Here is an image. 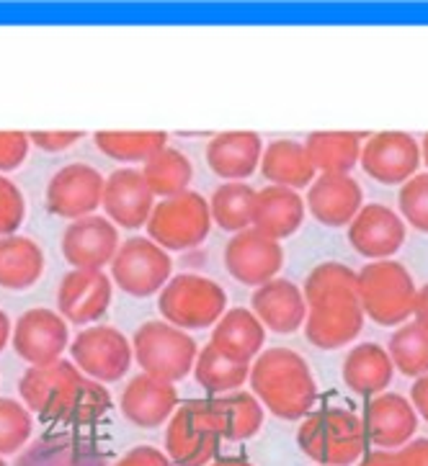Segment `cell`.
<instances>
[{
	"label": "cell",
	"mask_w": 428,
	"mask_h": 466,
	"mask_svg": "<svg viewBox=\"0 0 428 466\" xmlns=\"http://www.w3.org/2000/svg\"><path fill=\"white\" fill-rule=\"evenodd\" d=\"M21 402L46 425L88 428L111 412V394L77 369L60 359L49 366H29L18 379Z\"/></svg>",
	"instance_id": "1"
},
{
	"label": "cell",
	"mask_w": 428,
	"mask_h": 466,
	"mask_svg": "<svg viewBox=\"0 0 428 466\" xmlns=\"http://www.w3.org/2000/svg\"><path fill=\"white\" fill-rule=\"evenodd\" d=\"M307 301L305 335L321 350H336L353 343L364 330V309L356 294V271L328 260L315 266L302 289Z\"/></svg>",
	"instance_id": "2"
},
{
	"label": "cell",
	"mask_w": 428,
	"mask_h": 466,
	"mask_svg": "<svg viewBox=\"0 0 428 466\" xmlns=\"http://www.w3.org/2000/svg\"><path fill=\"white\" fill-rule=\"evenodd\" d=\"M250 390L279 420H302L318 402V384L307 361L291 348H269L250 363Z\"/></svg>",
	"instance_id": "3"
},
{
	"label": "cell",
	"mask_w": 428,
	"mask_h": 466,
	"mask_svg": "<svg viewBox=\"0 0 428 466\" xmlns=\"http://www.w3.org/2000/svg\"><path fill=\"white\" fill-rule=\"evenodd\" d=\"M297 446L318 466H352L369 451L362 418L343 407H322L302 418Z\"/></svg>",
	"instance_id": "4"
},
{
	"label": "cell",
	"mask_w": 428,
	"mask_h": 466,
	"mask_svg": "<svg viewBox=\"0 0 428 466\" xmlns=\"http://www.w3.org/2000/svg\"><path fill=\"white\" fill-rule=\"evenodd\" d=\"M356 294L372 322L400 328V322L413 317L418 289L400 260H372L356 273Z\"/></svg>",
	"instance_id": "5"
},
{
	"label": "cell",
	"mask_w": 428,
	"mask_h": 466,
	"mask_svg": "<svg viewBox=\"0 0 428 466\" xmlns=\"http://www.w3.org/2000/svg\"><path fill=\"white\" fill-rule=\"evenodd\" d=\"M158 309L166 322L181 330H207L228 312L225 289L197 273L173 276L158 297Z\"/></svg>",
	"instance_id": "6"
},
{
	"label": "cell",
	"mask_w": 428,
	"mask_h": 466,
	"mask_svg": "<svg viewBox=\"0 0 428 466\" xmlns=\"http://www.w3.org/2000/svg\"><path fill=\"white\" fill-rule=\"evenodd\" d=\"M132 353L142 374L176 384L194 371L199 346L189 332L170 322H142L132 338Z\"/></svg>",
	"instance_id": "7"
},
{
	"label": "cell",
	"mask_w": 428,
	"mask_h": 466,
	"mask_svg": "<svg viewBox=\"0 0 428 466\" xmlns=\"http://www.w3.org/2000/svg\"><path fill=\"white\" fill-rule=\"evenodd\" d=\"M222 446L212 400L178 405L166 422V453L173 466H209Z\"/></svg>",
	"instance_id": "8"
},
{
	"label": "cell",
	"mask_w": 428,
	"mask_h": 466,
	"mask_svg": "<svg viewBox=\"0 0 428 466\" xmlns=\"http://www.w3.org/2000/svg\"><path fill=\"white\" fill-rule=\"evenodd\" d=\"M145 227H148V238L168 253L199 248L212 229L209 198H204L197 191L160 198Z\"/></svg>",
	"instance_id": "9"
},
{
	"label": "cell",
	"mask_w": 428,
	"mask_h": 466,
	"mask_svg": "<svg viewBox=\"0 0 428 466\" xmlns=\"http://www.w3.org/2000/svg\"><path fill=\"white\" fill-rule=\"evenodd\" d=\"M173 279V260L168 250L155 245L150 238H132L119 245V253L111 260V281L124 294L135 299H148L160 294Z\"/></svg>",
	"instance_id": "10"
},
{
	"label": "cell",
	"mask_w": 428,
	"mask_h": 466,
	"mask_svg": "<svg viewBox=\"0 0 428 466\" xmlns=\"http://www.w3.org/2000/svg\"><path fill=\"white\" fill-rule=\"evenodd\" d=\"M70 359L93 381L114 384L129 374L135 353L124 332L111 325H91L70 340Z\"/></svg>",
	"instance_id": "11"
},
{
	"label": "cell",
	"mask_w": 428,
	"mask_h": 466,
	"mask_svg": "<svg viewBox=\"0 0 428 466\" xmlns=\"http://www.w3.org/2000/svg\"><path fill=\"white\" fill-rule=\"evenodd\" d=\"M104 186H107V178L96 167L88 163H70L60 167L46 183V211L60 219H73V222L91 217L104 201Z\"/></svg>",
	"instance_id": "12"
},
{
	"label": "cell",
	"mask_w": 428,
	"mask_h": 466,
	"mask_svg": "<svg viewBox=\"0 0 428 466\" xmlns=\"http://www.w3.org/2000/svg\"><path fill=\"white\" fill-rule=\"evenodd\" d=\"M11 346L18 359H24L29 366H49L60 361L62 353L70 348L67 319L46 307H34L15 319Z\"/></svg>",
	"instance_id": "13"
},
{
	"label": "cell",
	"mask_w": 428,
	"mask_h": 466,
	"mask_svg": "<svg viewBox=\"0 0 428 466\" xmlns=\"http://www.w3.org/2000/svg\"><path fill=\"white\" fill-rule=\"evenodd\" d=\"M284 266V250L281 242L266 238L259 229H243L232 235L225 245V268L243 286H259L274 281Z\"/></svg>",
	"instance_id": "14"
},
{
	"label": "cell",
	"mask_w": 428,
	"mask_h": 466,
	"mask_svg": "<svg viewBox=\"0 0 428 466\" xmlns=\"http://www.w3.org/2000/svg\"><path fill=\"white\" fill-rule=\"evenodd\" d=\"M362 167L384 186L411 181L421 167V145L408 132H380L362 145Z\"/></svg>",
	"instance_id": "15"
},
{
	"label": "cell",
	"mask_w": 428,
	"mask_h": 466,
	"mask_svg": "<svg viewBox=\"0 0 428 466\" xmlns=\"http://www.w3.org/2000/svg\"><path fill=\"white\" fill-rule=\"evenodd\" d=\"M119 253V232L107 217H83L65 227L62 232V256L83 271H104Z\"/></svg>",
	"instance_id": "16"
},
{
	"label": "cell",
	"mask_w": 428,
	"mask_h": 466,
	"mask_svg": "<svg viewBox=\"0 0 428 466\" xmlns=\"http://www.w3.org/2000/svg\"><path fill=\"white\" fill-rule=\"evenodd\" d=\"M364 431H367L369 446L398 451L408 441H413L418 431V412L411 400L395 391H382L372 397L364 405Z\"/></svg>",
	"instance_id": "17"
},
{
	"label": "cell",
	"mask_w": 428,
	"mask_h": 466,
	"mask_svg": "<svg viewBox=\"0 0 428 466\" xmlns=\"http://www.w3.org/2000/svg\"><path fill=\"white\" fill-rule=\"evenodd\" d=\"M114 299V281L104 271L73 268L62 276L57 309L70 325H91L107 315Z\"/></svg>",
	"instance_id": "18"
},
{
	"label": "cell",
	"mask_w": 428,
	"mask_h": 466,
	"mask_svg": "<svg viewBox=\"0 0 428 466\" xmlns=\"http://www.w3.org/2000/svg\"><path fill=\"white\" fill-rule=\"evenodd\" d=\"M107 219L124 229H139L148 225L155 209V194L145 183V176L138 167H119L107 178L104 201Z\"/></svg>",
	"instance_id": "19"
},
{
	"label": "cell",
	"mask_w": 428,
	"mask_h": 466,
	"mask_svg": "<svg viewBox=\"0 0 428 466\" xmlns=\"http://www.w3.org/2000/svg\"><path fill=\"white\" fill-rule=\"evenodd\" d=\"M349 242L362 258L390 260L405 245V222L384 204H369L349 225Z\"/></svg>",
	"instance_id": "20"
},
{
	"label": "cell",
	"mask_w": 428,
	"mask_h": 466,
	"mask_svg": "<svg viewBox=\"0 0 428 466\" xmlns=\"http://www.w3.org/2000/svg\"><path fill=\"white\" fill-rule=\"evenodd\" d=\"M122 415L142 431H155L173 418L178 410V390L170 381H160L155 376L138 374L129 379V384L119 397Z\"/></svg>",
	"instance_id": "21"
},
{
	"label": "cell",
	"mask_w": 428,
	"mask_h": 466,
	"mask_svg": "<svg viewBox=\"0 0 428 466\" xmlns=\"http://www.w3.org/2000/svg\"><path fill=\"white\" fill-rule=\"evenodd\" d=\"M307 209L325 227H349L362 211L364 191L352 176L322 173L307 191Z\"/></svg>",
	"instance_id": "22"
},
{
	"label": "cell",
	"mask_w": 428,
	"mask_h": 466,
	"mask_svg": "<svg viewBox=\"0 0 428 466\" xmlns=\"http://www.w3.org/2000/svg\"><path fill=\"white\" fill-rule=\"evenodd\" d=\"M250 312L259 317L260 325L276 335H291L305 328L307 301L302 289L287 279H274L259 286L250 297Z\"/></svg>",
	"instance_id": "23"
},
{
	"label": "cell",
	"mask_w": 428,
	"mask_h": 466,
	"mask_svg": "<svg viewBox=\"0 0 428 466\" xmlns=\"http://www.w3.org/2000/svg\"><path fill=\"white\" fill-rule=\"evenodd\" d=\"M14 466H108V459L96 441L62 431L36 438Z\"/></svg>",
	"instance_id": "24"
},
{
	"label": "cell",
	"mask_w": 428,
	"mask_h": 466,
	"mask_svg": "<svg viewBox=\"0 0 428 466\" xmlns=\"http://www.w3.org/2000/svg\"><path fill=\"white\" fill-rule=\"evenodd\" d=\"M263 139L256 132H222L207 145V166L217 178L245 183L260 167Z\"/></svg>",
	"instance_id": "25"
},
{
	"label": "cell",
	"mask_w": 428,
	"mask_h": 466,
	"mask_svg": "<svg viewBox=\"0 0 428 466\" xmlns=\"http://www.w3.org/2000/svg\"><path fill=\"white\" fill-rule=\"evenodd\" d=\"M266 343V328L260 319L245 307L228 309L214 325L209 346L228 356L232 361L253 363L260 356V348Z\"/></svg>",
	"instance_id": "26"
},
{
	"label": "cell",
	"mask_w": 428,
	"mask_h": 466,
	"mask_svg": "<svg viewBox=\"0 0 428 466\" xmlns=\"http://www.w3.org/2000/svg\"><path fill=\"white\" fill-rule=\"evenodd\" d=\"M305 222V198L281 186H266L256 196L253 229L263 232L271 240L291 238Z\"/></svg>",
	"instance_id": "27"
},
{
	"label": "cell",
	"mask_w": 428,
	"mask_h": 466,
	"mask_svg": "<svg viewBox=\"0 0 428 466\" xmlns=\"http://www.w3.org/2000/svg\"><path fill=\"white\" fill-rule=\"evenodd\" d=\"M392 374H395L392 359L377 343H359L356 348H352L349 356L343 359V369H341L343 384L353 394L367 397V400L382 394L390 387Z\"/></svg>",
	"instance_id": "28"
},
{
	"label": "cell",
	"mask_w": 428,
	"mask_h": 466,
	"mask_svg": "<svg viewBox=\"0 0 428 466\" xmlns=\"http://www.w3.org/2000/svg\"><path fill=\"white\" fill-rule=\"evenodd\" d=\"M260 173L269 186H281L291 191H300L315 181V167L307 157L305 145L294 139H276L269 147H263Z\"/></svg>",
	"instance_id": "29"
},
{
	"label": "cell",
	"mask_w": 428,
	"mask_h": 466,
	"mask_svg": "<svg viewBox=\"0 0 428 466\" xmlns=\"http://www.w3.org/2000/svg\"><path fill=\"white\" fill-rule=\"evenodd\" d=\"M45 273V253L36 240L24 235L0 238V289L26 291Z\"/></svg>",
	"instance_id": "30"
},
{
	"label": "cell",
	"mask_w": 428,
	"mask_h": 466,
	"mask_svg": "<svg viewBox=\"0 0 428 466\" xmlns=\"http://www.w3.org/2000/svg\"><path fill=\"white\" fill-rule=\"evenodd\" d=\"M359 132H312L305 139V150L315 173L349 176L362 160Z\"/></svg>",
	"instance_id": "31"
},
{
	"label": "cell",
	"mask_w": 428,
	"mask_h": 466,
	"mask_svg": "<svg viewBox=\"0 0 428 466\" xmlns=\"http://www.w3.org/2000/svg\"><path fill=\"white\" fill-rule=\"evenodd\" d=\"M214 415L222 441L229 443H240L253 438L263 425V405L256 400L253 391H229L212 397Z\"/></svg>",
	"instance_id": "32"
},
{
	"label": "cell",
	"mask_w": 428,
	"mask_h": 466,
	"mask_svg": "<svg viewBox=\"0 0 428 466\" xmlns=\"http://www.w3.org/2000/svg\"><path fill=\"white\" fill-rule=\"evenodd\" d=\"M259 191L248 183H222L209 198L212 222L225 232H243L253 227V209H256Z\"/></svg>",
	"instance_id": "33"
},
{
	"label": "cell",
	"mask_w": 428,
	"mask_h": 466,
	"mask_svg": "<svg viewBox=\"0 0 428 466\" xmlns=\"http://www.w3.org/2000/svg\"><path fill=\"white\" fill-rule=\"evenodd\" d=\"M142 176L155 196L170 198L189 191V183L194 178V166L181 150L163 147L142 166Z\"/></svg>",
	"instance_id": "34"
},
{
	"label": "cell",
	"mask_w": 428,
	"mask_h": 466,
	"mask_svg": "<svg viewBox=\"0 0 428 466\" xmlns=\"http://www.w3.org/2000/svg\"><path fill=\"white\" fill-rule=\"evenodd\" d=\"M250 376V363L232 361L228 356H222L212 346L201 348L199 359L194 363V379L201 390L209 391L212 397L238 391Z\"/></svg>",
	"instance_id": "35"
},
{
	"label": "cell",
	"mask_w": 428,
	"mask_h": 466,
	"mask_svg": "<svg viewBox=\"0 0 428 466\" xmlns=\"http://www.w3.org/2000/svg\"><path fill=\"white\" fill-rule=\"evenodd\" d=\"M96 147L117 163H148L153 155L168 147L166 132H96Z\"/></svg>",
	"instance_id": "36"
},
{
	"label": "cell",
	"mask_w": 428,
	"mask_h": 466,
	"mask_svg": "<svg viewBox=\"0 0 428 466\" xmlns=\"http://www.w3.org/2000/svg\"><path fill=\"white\" fill-rule=\"evenodd\" d=\"M392 366L398 369L403 376H418L428 374V330H423L421 325L408 322L400 325L398 330L392 332L390 338V348H387Z\"/></svg>",
	"instance_id": "37"
},
{
	"label": "cell",
	"mask_w": 428,
	"mask_h": 466,
	"mask_svg": "<svg viewBox=\"0 0 428 466\" xmlns=\"http://www.w3.org/2000/svg\"><path fill=\"white\" fill-rule=\"evenodd\" d=\"M34 436V415L24 402L0 397V456H14L29 446Z\"/></svg>",
	"instance_id": "38"
},
{
	"label": "cell",
	"mask_w": 428,
	"mask_h": 466,
	"mask_svg": "<svg viewBox=\"0 0 428 466\" xmlns=\"http://www.w3.org/2000/svg\"><path fill=\"white\" fill-rule=\"evenodd\" d=\"M398 204L403 222L428 235V173H415L411 181L403 183Z\"/></svg>",
	"instance_id": "39"
},
{
	"label": "cell",
	"mask_w": 428,
	"mask_h": 466,
	"mask_svg": "<svg viewBox=\"0 0 428 466\" xmlns=\"http://www.w3.org/2000/svg\"><path fill=\"white\" fill-rule=\"evenodd\" d=\"M26 219V201L11 178L0 176V238L15 235Z\"/></svg>",
	"instance_id": "40"
},
{
	"label": "cell",
	"mask_w": 428,
	"mask_h": 466,
	"mask_svg": "<svg viewBox=\"0 0 428 466\" xmlns=\"http://www.w3.org/2000/svg\"><path fill=\"white\" fill-rule=\"evenodd\" d=\"M29 135L26 132H0V173H11L29 157Z\"/></svg>",
	"instance_id": "41"
},
{
	"label": "cell",
	"mask_w": 428,
	"mask_h": 466,
	"mask_svg": "<svg viewBox=\"0 0 428 466\" xmlns=\"http://www.w3.org/2000/svg\"><path fill=\"white\" fill-rule=\"evenodd\" d=\"M111 466H173V461L168 459V453L155 446H135Z\"/></svg>",
	"instance_id": "42"
},
{
	"label": "cell",
	"mask_w": 428,
	"mask_h": 466,
	"mask_svg": "<svg viewBox=\"0 0 428 466\" xmlns=\"http://www.w3.org/2000/svg\"><path fill=\"white\" fill-rule=\"evenodd\" d=\"M83 137V132H29V142L45 152H62L77 145Z\"/></svg>",
	"instance_id": "43"
},
{
	"label": "cell",
	"mask_w": 428,
	"mask_h": 466,
	"mask_svg": "<svg viewBox=\"0 0 428 466\" xmlns=\"http://www.w3.org/2000/svg\"><path fill=\"white\" fill-rule=\"evenodd\" d=\"M395 466H428V438H413L395 451Z\"/></svg>",
	"instance_id": "44"
},
{
	"label": "cell",
	"mask_w": 428,
	"mask_h": 466,
	"mask_svg": "<svg viewBox=\"0 0 428 466\" xmlns=\"http://www.w3.org/2000/svg\"><path fill=\"white\" fill-rule=\"evenodd\" d=\"M411 402H413L415 412L428 422V374L415 379V384L411 387Z\"/></svg>",
	"instance_id": "45"
},
{
	"label": "cell",
	"mask_w": 428,
	"mask_h": 466,
	"mask_svg": "<svg viewBox=\"0 0 428 466\" xmlns=\"http://www.w3.org/2000/svg\"><path fill=\"white\" fill-rule=\"evenodd\" d=\"M415 325H421L423 330H428V284H423L415 294V307H413Z\"/></svg>",
	"instance_id": "46"
},
{
	"label": "cell",
	"mask_w": 428,
	"mask_h": 466,
	"mask_svg": "<svg viewBox=\"0 0 428 466\" xmlns=\"http://www.w3.org/2000/svg\"><path fill=\"white\" fill-rule=\"evenodd\" d=\"M359 466H395V451H384V449L367 451L359 459Z\"/></svg>",
	"instance_id": "47"
},
{
	"label": "cell",
	"mask_w": 428,
	"mask_h": 466,
	"mask_svg": "<svg viewBox=\"0 0 428 466\" xmlns=\"http://www.w3.org/2000/svg\"><path fill=\"white\" fill-rule=\"evenodd\" d=\"M11 335H14V325H11L8 315L0 309V353L5 350V346H8V343H11Z\"/></svg>",
	"instance_id": "48"
},
{
	"label": "cell",
	"mask_w": 428,
	"mask_h": 466,
	"mask_svg": "<svg viewBox=\"0 0 428 466\" xmlns=\"http://www.w3.org/2000/svg\"><path fill=\"white\" fill-rule=\"evenodd\" d=\"M209 466H253L250 461H245L240 456H228V459H214Z\"/></svg>",
	"instance_id": "49"
},
{
	"label": "cell",
	"mask_w": 428,
	"mask_h": 466,
	"mask_svg": "<svg viewBox=\"0 0 428 466\" xmlns=\"http://www.w3.org/2000/svg\"><path fill=\"white\" fill-rule=\"evenodd\" d=\"M421 160H423L428 167V135H423V142H421Z\"/></svg>",
	"instance_id": "50"
},
{
	"label": "cell",
	"mask_w": 428,
	"mask_h": 466,
	"mask_svg": "<svg viewBox=\"0 0 428 466\" xmlns=\"http://www.w3.org/2000/svg\"><path fill=\"white\" fill-rule=\"evenodd\" d=\"M0 466H8V464H5V459H3V456H0Z\"/></svg>",
	"instance_id": "51"
}]
</instances>
